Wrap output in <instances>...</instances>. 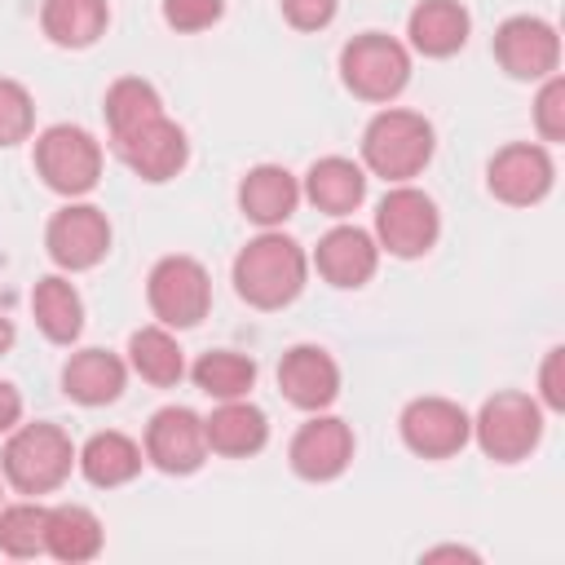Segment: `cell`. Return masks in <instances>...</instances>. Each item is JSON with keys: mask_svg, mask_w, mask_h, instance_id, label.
<instances>
[{"mask_svg": "<svg viewBox=\"0 0 565 565\" xmlns=\"http://www.w3.org/2000/svg\"><path fill=\"white\" fill-rule=\"evenodd\" d=\"M44 247H49L53 265L66 274L93 269L110 252V221L93 203H66L62 212H53V221L44 230Z\"/></svg>", "mask_w": 565, "mask_h": 565, "instance_id": "8fae6325", "label": "cell"}, {"mask_svg": "<svg viewBox=\"0 0 565 565\" xmlns=\"http://www.w3.org/2000/svg\"><path fill=\"white\" fill-rule=\"evenodd\" d=\"M124 384H128V366L106 349H79L62 366V393L79 406H106L124 393Z\"/></svg>", "mask_w": 565, "mask_h": 565, "instance_id": "7402d4cb", "label": "cell"}, {"mask_svg": "<svg viewBox=\"0 0 565 565\" xmlns=\"http://www.w3.org/2000/svg\"><path fill=\"white\" fill-rule=\"evenodd\" d=\"M146 300L163 327H199L212 309V278L194 256H163L146 278Z\"/></svg>", "mask_w": 565, "mask_h": 565, "instance_id": "52a82bcc", "label": "cell"}, {"mask_svg": "<svg viewBox=\"0 0 565 565\" xmlns=\"http://www.w3.org/2000/svg\"><path fill=\"white\" fill-rule=\"evenodd\" d=\"M287 459H291V472L305 481H335L353 463V428L335 415L313 411V419L296 428Z\"/></svg>", "mask_w": 565, "mask_h": 565, "instance_id": "9a60e30c", "label": "cell"}, {"mask_svg": "<svg viewBox=\"0 0 565 565\" xmlns=\"http://www.w3.org/2000/svg\"><path fill=\"white\" fill-rule=\"evenodd\" d=\"M128 366H132L146 384H154V388H172V384H181V375H185L181 344H177V335H172L163 322L132 331V340H128Z\"/></svg>", "mask_w": 565, "mask_h": 565, "instance_id": "4316f807", "label": "cell"}, {"mask_svg": "<svg viewBox=\"0 0 565 565\" xmlns=\"http://www.w3.org/2000/svg\"><path fill=\"white\" fill-rule=\"evenodd\" d=\"M300 194L318 212H327V216H349L366 199V168L353 163V159H344V154H327V159L309 163Z\"/></svg>", "mask_w": 565, "mask_h": 565, "instance_id": "ffe728a7", "label": "cell"}, {"mask_svg": "<svg viewBox=\"0 0 565 565\" xmlns=\"http://www.w3.org/2000/svg\"><path fill=\"white\" fill-rule=\"evenodd\" d=\"M539 406L547 411H565V349H547L543 366H539Z\"/></svg>", "mask_w": 565, "mask_h": 565, "instance_id": "836d02e7", "label": "cell"}, {"mask_svg": "<svg viewBox=\"0 0 565 565\" xmlns=\"http://www.w3.org/2000/svg\"><path fill=\"white\" fill-rule=\"evenodd\" d=\"M0 490H4V472H0Z\"/></svg>", "mask_w": 565, "mask_h": 565, "instance_id": "f35d334b", "label": "cell"}, {"mask_svg": "<svg viewBox=\"0 0 565 565\" xmlns=\"http://www.w3.org/2000/svg\"><path fill=\"white\" fill-rule=\"evenodd\" d=\"M225 13V0H163V22L172 31H207Z\"/></svg>", "mask_w": 565, "mask_h": 565, "instance_id": "d6a6232c", "label": "cell"}, {"mask_svg": "<svg viewBox=\"0 0 565 565\" xmlns=\"http://www.w3.org/2000/svg\"><path fill=\"white\" fill-rule=\"evenodd\" d=\"M340 79L362 102H393L411 84V53L384 31H362L340 49Z\"/></svg>", "mask_w": 565, "mask_h": 565, "instance_id": "5b68a950", "label": "cell"}, {"mask_svg": "<svg viewBox=\"0 0 565 565\" xmlns=\"http://www.w3.org/2000/svg\"><path fill=\"white\" fill-rule=\"evenodd\" d=\"M18 419H22V393L9 380H0V433L18 428Z\"/></svg>", "mask_w": 565, "mask_h": 565, "instance_id": "d590c367", "label": "cell"}, {"mask_svg": "<svg viewBox=\"0 0 565 565\" xmlns=\"http://www.w3.org/2000/svg\"><path fill=\"white\" fill-rule=\"evenodd\" d=\"M472 437L486 450V459H494V463H521L543 441V406L530 393L503 388V393H494V397L481 402V411L472 419Z\"/></svg>", "mask_w": 565, "mask_h": 565, "instance_id": "277c9868", "label": "cell"}, {"mask_svg": "<svg viewBox=\"0 0 565 565\" xmlns=\"http://www.w3.org/2000/svg\"><path fill=\"white\" fill-rule=\"evenodd\" d=\"M75 463L84 472V481H93L97 490H115V486H128L141 463H146V450L119 433V428H106V433H93L79 450H75Z\"/></svg>", "mask_w": 565, "mask_h": 565, "instance_id": "603a6c76", "label": "cell"}, {"mask_svg": "<svg viewBox=\"0 0 565 565\" xmlns=\"http://www.w3.org/2000/svg\"><path fill=\"white\" fill-rule=\"evenodd\" d=\"M313 265L331 287H344V291L366 287L375 265H380V243H375V234H366L358 225H335L318 238Z\"/></svg>", "mask_w": 565, "mask_h": 565, "instance_id": "e0dca14e", "label": "cell"}, {"mask_svg": "<svg viewBox=\"0 0 565 565\" xmlns=\"http://www.w3.org/2000/svg\"><path fill=\"white\" fill-rule=\"evenodd\" d=\"M146 459L168 472V477H190L203 468L207 459V437H203V419L190 406H163L154 411V419L146 424Z\"/></svg>", "mask_w": 565, "mask_h": 565, "instance_id": "5bb4252c", "label": "cell"}, {"mask_svg": "<svg viewBox=\"0 0 565 565\" xmlns=\"http://www.w3.org/2000/svg\"><path fill=\"white\" fill-rule=\"evenodd\" d=\"M534 128L543 141H565V79L547 75L534 97Z\"/></svg>", "mask_w": 565, "mask_h": 565, "instance_id": "1f68e13d", "label": "cell"}, {"mask_svg": "<svg viewBox=\"0 0 565 565\" xmlns=\"http://www.w3.org/2000/svg\"><path fill=\"white\" fill-rule=\"evenodd\" d=\"M194 384L216 397V402H230V397H247L252 384H256V362L247 353H234V349H212L194 362Z\"/></svg>", "mask_w": 565, "mask_h": 565, "instance_id": "83f0119b", "label": "cell"}, {"mask_svg": "<svg viewBox=\"0 0 565 565\" xmlns=\"http://www.w3.org/2000/svg\"><path fill=\"white\" fill-rule=\"evenodd\" d=\"M340 0H282V18L296 26V31H322L331 26Z\"/></svg>", "mask_w": 565, "mask_h": 565, "instance_id": "e575fe53", "label": "cell"}, {"mask_svg": "<svg viewBox=\"0 0 565 565\" xmlns=\"http://www.w3.org/2000/svg\"><path fill=\"white\" fill-rule=\"evenodd\" d=\"M278 388L300 411H327L340 397V366L318 344H296L278 362Z\"/></svg>", "mask_w": 565, "mask_h": 565, "instance_id": "2e32d148", "label": "cell"}, {"mask_svg": "<svg viewBox=\"0 0 565 565\" xmlns=\"http://www.w3.org/2000/svg\"><path fill=\"white\" fill-rule=\"evenodd\" d=\"M44 530H49V508L44 503H9L0 508V552L13 561L40 556L44 552Z\"/></svg>", "mask_w": 565, "mask_h": 565, "instance_id": "f546056e", "label": "cell"}, {"mask_svg": "<svg viewBox=\"0 0 565 565\" xmlns=\"http://www.w3.org/2000/svg\"><path fill=\"white\" fill-rule=\"evenodd\" d=\"M437 234H441V216H437V203L424 190L402 181L380 199V207H375V243L388 256L415 260L437 243Z\"/></svg>", "mask_w": 565, "mask_h": 565, "instance_id": "ba28073f", "label": "cell"}, {"mask_svg": "<svg viewBox=\"0 0 565 565\" xmlns=\"http://www.w3.org/2000/svg\"><path fill=\"white\" fill-rule=\"evenodd\" d=\"M110 4L106 0H44L40 26L57 49H88L106 35Z\"/></svg>", "mask_w": 565, "mask_h": 565, "instance_id": "484cf974", "label": "cell"}, {"mask_svg": "<svg viewBox=\"0 0 565 565\" xmlns=\"http://www.w3.org/2000/svg\"><path fill=\"white\" fill-rule=\"evenodd\" d=\"M397 428H402L406 450L419 455V459H450L472 437L468 411L459 402H450V397H415V402H406Z\"/></svg>", "mask_w": 565, "mask_h": 565, "instance_id": "9c48e42d", "label": "cell"}, {"mask_svg": "<svg viewBox=\"0 0 565 565\" xmlns=\"http://www.w3.org/2000/svg\"><path fill=\"white\" fill-rule=\"evenodd\" d=\"M154 115H163V97H159V88L150 79L124 75V79H115L106 88V124H110V137H124L137 124L154 119Z\"/></svg>", "mask_w": 565, "mask_h": 565, "instance_id": "f1b7e54d", "label": "cell"}, {"mask_svg": "<svg viewBox=\"0 0 565 565\" xmlns=\"http://www.w3.org/2000/svg\"><path fill=\"white\" fill-rule=\"evenodd\" d=\"M115 141V150H119V159L141 177V181H172L181 168H185V159H190V141H185V128L177 124V119H168V115H154V119H146V124H137L132 132H124V137H110Z\"/></svg>", "mask_w": 565, "mask_h": 565, "instance_id": "4fadbf2b", "label": "cell"}, {"mask_svg": "<svg viewBox=\"0 0 565 565\" xmlns=\"http://www.w3.org/2000/svg\"><path fill=\"white\" fill-rule=\"evenodd\" d=\"M106 543V530L97 521V512H88L84 503H57L49 508V530H44V552L66 561V565H79V561H93Z\"/></svg>", "mask_w": 565, "mask_h": 565, "instance_id": "cb8c5ba5", "label": "cell"}, {"mask_svg": "<svg viewBox=\"0 0 565 565\" xmlns=\"http://www.w3.org/2000/svg\"><path fill=\"white\" fill-rule=\"evenodd\" d=\"M13 349V322L0 313V353H9Z\"/></svg>", "mask_w": 565, "mask_h": 565, "instance_id": "74e56055", "label": "cell"}, {"mask_svg": "<svg viewBox=\"0 0 565 565\" xmlns=\"http://www.w3.org/2000/svg\"><path fill=\"white\" fill-rule=\"evenodd\" d=\"M35 172L53 194L79 199L102 177V146L79 124H53L35 137Z\"/></svg>", "mask_w": 565, "mask_h": 565, "instance_id": "8992f818", "label": "cell"}, {"mask_svg": "<svg viewBox=\"0 0 565 565\" xmlns=\"http://www.w3.org/2000/svg\"><path fill=\"white\" fill-rule=\"evenodd\" d=\"M31 313H35V327L53 344H75L84 331V300H79L75 282L62 274H49L31 287Z\"/></svg>", "mask_w": 565, "mask_h": 565, "instance_id": "d4e9b609", "label": "cell"}, {"mask_svg": "<svg viewBox=\"0 0 565 565\" xmlns=\"http://www.w3.org/2000/svg\"><path fill=\"white\" fill-rule=\"evenodd\" d=\"M441 556H459V561H477V552H468V547H433V552H424V561H441Z\"/></svg>", "mask_w": 565, "mask_h": 565, "instance_id": "8d00e7d4", "label": "cell"}, {"mask_svg": "<svg viewBox=\"0 0 565 565\" xmlns=\"http://www.w3.org/2000/svg\"><path fill=\"white\" fill-rule=\"evenodd\" d=\"M309 256L282 230H265L234 256V291L252 309H282L305 291Z\"/></svg>", "mask_w": 565, "mask_h": 565, "instance_id": "6da1fadb", "label": "cell"}, {"mask_svg": "<svg viewBox=\"0 0 565 565\" xmlns=\"http://www.w3.org/2000/svg\"><path fill=\"white\" fill-rule=\"evenodd\" d=\"M468 31H472V18L459 0H419L406 18V35H411V49L424 53V57H450L468 44Z\"/></svg>", "mask_w": 565, "mask_h": 565, "instance_id": "44dd1931", "label": "cell"}, {"mask_svg": "<svg viewBox=\"0 0 565 565\" xmlns=\"http://www.w3.org/2000/svg\"><path fill=\"white\" fill-rule=\"evenodd\" d=\"M35 128V102L18 79H0V146L26 141Z\"/></svg>", "mask_w": 565, "mask_h": 565, "instance_id": "4dcf8cb0", "label": "cell"}, {"mask_svg": "<svg viewBox=\"0 0 565 565\" xmlns=\"http://www.w3.org/2000/svg\"><path fill=\"white\" fill-rule=\"evenodd\" d=\"M433 146H437L433 124H428L419 110L388 106V110H380V115L366 124V132H362V163H366L375 177L402 185V181H411V177H419V172L428 168Z\"/></svg>", "mask_w": 565, "mask_h": 565, "instance_id": "7a4b0ae2", "label": "cell"}, {"mask_svg": "<svg viewBox=\"0 0 565 565\" xmlns=\"http://www.w3.org/2000/svg\"><path fill=\"white\" fill-rule=\"evenodd\" d=\"M71 468H75V446L57 424L35 419L9 428L0 472L18 494H49L71 477Z\"/></svg>", "mask_w": 565, "mask_h": 565, "instance_id": "3957f363", "label": "cell"}, {"mask_svg": "<svg viewBox=\"0 0 565 565\" xmlns=\"http://www.w3.org/2000/svg\"><path fill=\"white\" fill-rule=\"evenodd\" d=\"M300 203V181L282 163H256L238 181V207L260 230H278Z\"/></svg>", "mask_w": 565, "mask_h": 565, "instance_id": "ac0fdd59", "label": "cell"}, {"mask_svg": "<svg viewBox=\"0 0 565 565\" xmlns=\"http://www.w3.org/2000/svg\"><path fill=\"white\" fill-rule=\"evenodd\" d=\"M552 181H556V168H552L547 146H539V141H512V146L494 150V159L486 163V185L508 207L543 203Z\"/></svg>", "mask_w": 565, "mask_h": 565, "instance_id": "30bf717a", "label": "cell"}, {"mask_svg": "<svg viewBox=\"0 0 565 565\" xmlns=\"http://www.w3.org/2000/svg\"><path fill=\"white\" fill-rule=\"evenodd\" d=\"M494 57L512 79H547L561 66V35L539 13H516L494 31Z\"/></svg>", "mask_w": 565, "mask_h": 565, "instance_id": "7c38bea8", "label": "cell"}, {"mask_svg": "<svg viewBox=\"0 0 565 565\" xmlns=\"http://www.w3.org/2000/svg\"><path fill=\"white\" fill-rule=\"evenodd\" d=\"M203 437H207V455L247 459L269 441V419L247 397H230L203 419Z\"/></svg>", "mask_w": 565, "mask_h": 565, "instance_id": "d6986e66", "label": "cell"}]
</instances>
